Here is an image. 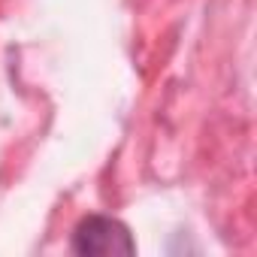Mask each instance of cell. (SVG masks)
Instances as JSON below:
<instances>
[{
    "instance_id": "6da1fadb",
    "label": "cell",
    "mask_w": 257,
    "mask_h": 257,
    "mask_svg": "<svg viewBox=\"0 0 257 257\" xmlns=\"http://www.w3.org/2000/svg\"><path fill=\"white\" fill-rule=\"evenodd\" d=\"M70 248L76 254H97V257H112V254H137V242L118 218L109 215H88L76 224Z\"/></svg>"
}]
</instances>
